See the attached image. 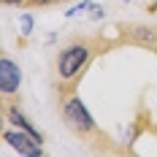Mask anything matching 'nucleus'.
<instances>
[{"label":"nucleus","mask_w":157,"mask_h":157,"mask_svg":"<svg viewBox=\"0 0 157 157\" xmlns=\"http://www.w3.org/2000/svg\"><path fill=\"white\" fill-rule=\"evenodd\" d=\"M111 46L114 44L100 33H84V35L65 38L63 46L54 54V92L57 95L76 92L92 60Z\"/></svg>","instance_id":"f257e3e1"},{"label":"nucleus","mask_w":157,"mask_h":157,"mask_svg":"<svg viewBox=\"0 0 157 157\" xmlns=\"http://www.w3.org/2000/svg\"><path fill=\"white\" fill-rule=\"evenodd\" d=\"M60 98V117H63V125L81 141H98L103 138L100 127L95 122V117L90 114V109L84 106V100L78 98L76 92L68 95H57Z\"/></svg>","instance_id":"f03ea898"},{"label":"nucleus","mask_w":157,"mask_h":157,"mask_svg":"<svg viewBox=\"0 0 157 157\" xmlns=\"http://www.w3.org/2000/svg\"><path fill=\"white\" fill-rule=\"evenodd\" d=\"M119 35L125 44L157 52V25H144V22H127L119 27Z\"/></svg>","instance_id":"7ed1b4c3"},{"label":"nucleus","mask_w":157,"mask_h":157,"mask_svg":"<svg viewBox=\"0 0 157 157\" xmlns=\"http://www.w3.org/2000/svg\"><path fill=\"white\" fill-rule=\"evenodd\" d=\"M3 141L8 144L11 149H16L22 157H41L44 155V141L35 138L27 130H22V127H8L3 133Z\"/></svg>","instance_id":"20e7f679"},{"label":"nucleus","mask_w":157,"mask_h":157,"mask_svg":"<svg viewBox=\"0 0 157 157\" xmlns=\"http://www.w3.org/2000/svg\"><path fill=\"white\" fill-rule=\"evenodd\" d=\"M19 87H22V68L8 54H3L0 57V95L14 98V92H19Z\"/></svg>","instance_id":"39448f33"},{"label":"nucleus","mask_w":157,"mask_h":157,"mask_svg":"<svg viewBox=\"0 0 157 157\" xmlns=\"http://www.w3.org/2000/svg\"><path fill=\"white\" fill-rule=\"evenodd\" d=\"M30 33H33V16L25 14L22 16V35H30Z\"/></svg>","instance_id":"423d86ee"},{"label":"nucleus","mask_w":157,"mask_h":157,"mask_svg":"<svg viewBox=\"0 0 157 157\" xmlns=\"http://www.w3.org/2000/svg\"><path fill=\"white\" fill-rule=\"evenodd\" d=\"M54 3H63V0H27V6L33 8H44V6H54Z\"/></svg>","instance_id":"0eeeda50"},{"label":"nucleus","mask_w":157,"mask_h":157,"mask_svg":"<svg viewBox=\"0 0 157 157\" xmlns=\"http://www.w3.org/2000/svg\"><path fill=\"white\" fill-rule=\"evenodd\" d=\"M3 6H16V8H22V6H27V0H0Z\"/></svg>","instance_id":"6e6552de"},{"label":"nucleus","mask_w":157,"mask_h":157,"mask_svg":"<svg viewBox=\"0 0 157 157\" xmlns=\"http://www.w3.org/2000/svg\"><path fill=\"white\" fill-rule=\"evenodd\" d=\"M119 3H130V0H119Z\"/></svg>","instance_id":"1a4fd4ad"}]
</instances>
